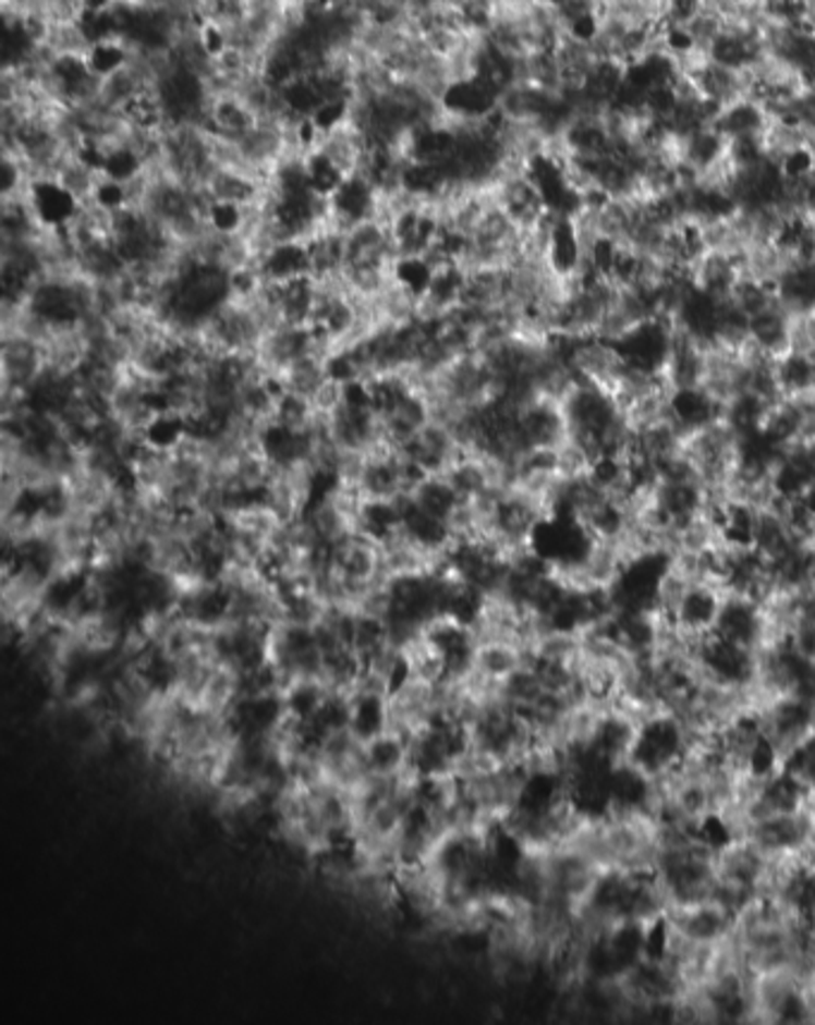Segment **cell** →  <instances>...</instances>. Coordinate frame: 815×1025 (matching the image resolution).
Returning <instances> with one entry per match:
<instances>
[{
    "mask_svg": "<svg viewBox=\"0 0 815 1025\" xmlns=\"http://www.w3.org/2000/svg\"><path fill=\"white\" fill-rule=\"evenodd\" d=\"M330 378V364L314 354H302L285 368L280 378V388L296 394V398L312 400L316 390Z\"/></svg>",
    "mask_w": 815,
    "mask_h": 1025,
    "instance_id": "1",
    "label": "cell"
},
{
    "mask_svg": "<svg viewBox=\"0 0 815 1025\" xmlns=\"http://www.w3.org/2000/svg\"><path fill=\"white\" fill-rule=\"evenodd\" d=\"M701 10H703L701 0H670L665 24H670V27H689V22L694 20Z\"/></svg>",
    "mask_w": 815,
    "mask_h": 1025,
    "instance_id": "3",
    "label": "cell"
},
{
    "mask_svg": "<svg viewBox=\"0 0 815 1025\" xmlns=\"http://www.w3.org/2000/svg\"><path fill=\"white\" fill-rule=\"evenodd\" d=\"M366 472H368V456L362 448H340L338 450L332 480H338V484H344V486L360 488Z\"/></svg>",
    "mask_w": 815,
    "mask_h": 1025,
    "instance_id": "2",
    "label": "cell"
}]
</instances>
